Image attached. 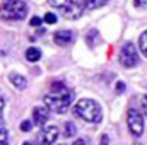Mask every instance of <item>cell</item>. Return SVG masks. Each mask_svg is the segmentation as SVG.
<instances>
[{"label": "cell", "mask_w": 147, "mask_h": 145, "mask_svg": "<svg viewBox=\"0 0 147 145\" xmlns=\"http://www.w3.org/2000/svg\"><path fill=\"white\" fill-rule=\"evenodd\" d=\"M3 108H5V101H3V97L0 96V113L3 111Z\"/></svg>", "instance_id": "d4e9b609"}, {"label": "cell", "mask_w": 147, "mask_h": 145, "mask_svg": "<svg viewBox=\"0 0 147 145\" xmlns=\"http://www.w3.org/2000/svg\"><path fill=\"white\" fill-rule=\"evenodd\" d=\"M134 5H135L137 9H140V7L146 9L147 7V0H134Z\"/></svg>", "instance_id": "d6986e66"}, {"label": "cell", "mask_w": 147, "mask_h": 145, "mask_svg": "<svg viewBox=\"0 0 147 145\" xmlns=\"http://www.w3.org/2000/svg\"><path fill=\"white\" fill-rule=\"evenodd\" d=\"M29 24H31V26H34V28H38V26L41 24V19H39V17H33V19L29 21Z\"/></svg>", "instance_id": "44dd1931"}, {"label": "cell", "mask_w": 147, "mask_h": 145, "mask_svg": "<svg viewBox=\"0 0 147 145\" xmlns=\"http://www.w3.org/2000/svg\"><path fill=\"white\" fill-rule=\"evenodd\" d=\"M75 132H77V130H75L74 123L67 121V123H65V133H63V135H65L67 138H70V137H74V135H75Z\"/></svg>", "instance_id": "9a60e30c"}, {"label": "cell", "mask_w": 147, "mask_h": 145, "mask_svg": "<svg viewBox=\"0 0 147 145\" xmlns=\"http://www.w3.org/2000/svg\"><path fill=\"white\" fill-rule=\"evenodd\" d=\"M127 123H128V130L132 132L134 137H140L144 133V118L137 109H128Z\"/></svg>", "instance_id": "5b68a950"}, {"label": "cell", "mask_w": 147, "mask_h": 145, "mask_svg": "<svg viewBox=\"0 0 147 145\" xmlns=\"http://www.w3.org/2000/svg\"><path fill=\"white\" fill-rule=\"evenodd\" d=\"M48 3L51 7H57V9H65L70 3V0H48Z\"/></svg>", "instance_id": "5bb4252c"}, {"label": "cell", "mask_w": 147, "mask_h": 145, "mask_svg": "<svg viewBox=\"0 0 147 145\" xmlns=\"http://www.w3.org/2000/svg\"><path fill=\"white\" fill-rule=\"evenodd\" d=\"M38 144L39 145H53L58 140V128L57 126H46L38 133Z\"/></svg>", "instance_id": "8992f818"}, {"label": "cell", "mask_w": 147, "mask_h": 145, "mask_svg": "<svg viewBox=\"0 0 147 145\" xmlns=\"http://www.w3.org/2000/svg\"><path fill=\"white\" fill-rule=\"evenodd\" d=\"M74 39H75V34L72 31H57L53 34V41L58 46H69V44L74 43Z\"/></svg>", "instance_id": "ba28073f"}, {"label": "cell", "mask_w": 147, "mask_h": 145, "mask_svg": "<svg viewBox=\"0 0 147 145\" xmlns=\"http://www.w3.org/2000/svg\"><path fill=\"white\" fill-rule=\"evenodd\" d=\"M101 41V38H99V33H98V29H91L87 34H86V43L91 46V48H94L98 43Z\"/></svg>", "instance_id": "7c38bea8"}, {"label": "cell", "mask_w": 147, "mask_h": 145, "mask_svg": "<svg viewBox=\"0 0 147 145\" xmlns=\"http://www.w3.org/2000/svg\"><path fill=\"white\" fill-rule=\"evenodd\" d=\"M120 63L125 67V68H132L139 63V55H137V50L134 46V43H125L120 50Z\"/></svg>", "instance_id": "277c9868"}, {"label": "cell", "mask_w": 147, "mask_h": 145, "mask_svg": "<svg viewBox=\"0 0 147 145\" xmlns=\"http://www.w3.org/2000/svg\"><path fill=\"white\" fill-rule=\"evenodd\" d=\"M43 21H45L46 24H55V22H57V15H55V14H51V12H48V14H45Z\"/></svg>", "instance_id": "2e32d148"}, {"label": "cell", "mask_w": 147, "mask_h": 145, "mask_svg": "<svg viewBox=\"0 0 147 145\" xmlns=\"http://www.w3.org/2000/svg\"><path fill=\"white\" fill-rule=\"evenodd\" d=\"M74 92L70 89H67L62 82H55L51 85V92L48 96L43 97V103L46 104V108L55 111V113H65L69 106L72 104Z\"/></svg>", "instance_id": "6da1fadb"}, {"label": "cell", "mask_w": 147, "mask_h": 145, "mask_svg": "<svg viewBox=\"0 0 147 145\" xmlns=\"http://www.w3.org/2000/svg\"><path fill=\"white\" fill-rule=\"evenodd\" d=\"M22 145H33V144H31V142H24Z\"/></svg>", "instance_id": "484cf974"}, {"label": "cell", "mask_w": 147, "mask_h": 145, "mask_svg": "<svg viewBox=\"0 0 147 145\" xmlns=\"http://www.w3.org/2000/svg\"><path fill=\"white\" fill-rule=\"evenodd\" d=\"M74 114L87 123H99L103 118L101 106L94 99H80L74 106Z\"/></svg>", "instance_id": "7a4b0ae2"}, {"label": "cell", "mask_w": 147, "mask_h": 145, "mask_svg": "<svg viewBox=\"0 0 147 145\" xmlns=\"http://www.w3.org/2000/svg\"><path fill=\"white\" fill-rule=\"evenodd\" d=\"M28 14V5L22 0H9L0 7V19L5 21H21Z\"/></svg>", "instance_id": "3957f363"}, {"label": "cell", "mask_w": 147, "mask_h": 145, "mask_svg": "<svg viewBox=\"0 0 147 145\" xmlns=\"http://www.w3.org/2000/svg\"><path fill=\"white\" fill-rule=\"evenodd\" d=\"M134 145H142V144H139V142H135V144H134Z\"/></svg>", "instance_id": "4316f807"}, {"label": "cell", "mask_w": 147, "mask_h": 145, "mask_svg": "<svg viewBox=\"0 0 147 145\" xmlns=\"http://www.w3.org/2000/svg\"><path fill=\"white\" fill-rule=\"evenodd\" d=\"M74 145H87V142H86V140H82V138H77V140L74 142Z\"/></svg>", "instance_id": "cb8c5ba5"}, {"label": "cell", "mask_w": 147, "mask_h": 145, "mask_svg": "<svg viewBox=\"0 0 147 145\" xmlns=\"http://www.w3.org/2000/svg\"><path fill=\"white\" fill-rule=\"evenodd\" d=\"M5 2H9V0H5Z\"/></svg>", "instance_id": "83f0119b"}, {"label": "cell", "mask_w": 147, "mask_h": 145, "mask_svg": "<svg viewBox=\"0 0 147 145\" xmlns=\"http://www.w3.org/2000/svg\"><path fill=\"white\" fill-rule=\"evenodd\" d=\"M98 145H110V137L105 133V135H101V140H99V144Z\"/></svg>", "instance_id": "ffe728a7"}, {"label": "cell", "mask_w": 147, "mask_h": 145, "mask_svg": "<svg viewBox=\"0 0 147 145\" xmlns=\"http://www.w3.org/2000/svg\"><path fill=\"white\" fill-rule=\"evenodd\" d=\"M31 128H33V123H31L29 119H26V121L21 123V130H22V132H29Z\"/></svg>", "instance_id": "ac0fdd59"}, {"label": "cell", "mask_w": 147, "mask_h": 145, "mask_svg": "<svg viewBox=\"0 0 147 145\" xmlns=\"http://www.w3.org/2000/svg\"><path fill=\"white\" fill-rule=\"evenodd\" d=\"M50 119V109L48 108H43V106H36L33 109V125H45L46 121Z\"/></svg>", "instance_id": "9c48e42d"}, {"label": "cell", "mask_w": 147, "mask_h": 145, "mask_svg": "<svg viewBox=\"0 0 147 145\" xmlns=\"http://www.w3.org/2000/svg\"><path fill=\"white\" fill-rule=\"evenodd\" d=\"M125 91V84L123 82H118L116 84V92H123Z\"/></svg>", "instance_id": "603a6c76"}, {"label": "cell", "mask_w": 147, "mask_h": 145, "mask_svg": "<svg viewBox=\"0 0 147 145\" xmlns=\"http://www.w3.org/2000/svg\"><path fill=\"white\" fill-rule=\"evenodd\" d=\"M142 109H144V114L147 116V94L142 97Z\"/></svg>", "instance_id": "7402d4cb"}, {"label": "cell", "mask_w": 147, "mask_h": 145, "mask_svg": "<svg viewBox=\"0 0 147 145\" xmlns=\"http://www.w3.org/2000/svg\"><path fill=\"white\" fill-rule=\"evenodd\" d=\"M86 10V0H70V3L63 9V14L67 19H77Z\"/></svg>", "instance_id": "52a82bcc"}, {"label": "cell", "mask_w": 147, "mask_h": 145, "mask_svg": "<svg viewBox=\"0 0 147 145\" xmlns=\"http://www.w3.org/2000/svg\"><path fill=\"white\" fill-rule=\"evenodd\" d=\"M0 145H9V137H7V132L0 128Z\"/></svg>", "instance_id": "e0dca14e"}, {"label": "cell", "mask_w": 147, "mask_h": 145, "mask_svg": "<svg viewBox=\"0 0 147 145\" xmlns=\"http://www.w3.org/2000/svg\"><path fill=\"white\" fill-rule=\"evenodd\" d=\"M26 60L28 62H31V63H36L41 60V50L39 48H28V51H26Z\"/></svg>", "instance_id": "8fae6325"}, {"label": "cell", "mask_w": 147, "mask_h": 145, "mask_svg": "<svg viewBox=\"0 0 147 145\" xmlns=\"http://www.w3.org/2000/svg\"><path fill=\"white\" fill-rule=\"evenodd\" d=\"M9 80H10L12 85H14L16 89H19V91H24V89L28 87V80H26V77H24V75H19V73H16V72L9 73Z\"/></svg>", "instance_id": "30bf717a"}, {"label": "cell", "mask_w": 147, "mask_h": 145, "mask_svg": "<svg viewBox=\"0 0 147 145\" xmlns=\"http://www.w3.org/2000/svg\"><path fill=\"white\" fill-rule=\"evenodd\" d=\"M139 46H140V51H142V55L147 58V31H144L140 38H139Z\"/></svg>", "instance_id": "4fadbf2b"}]
</instances>
